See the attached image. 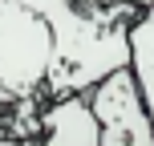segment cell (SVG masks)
Returning <instances> with one entry per match:
<instances>
[{
	"mask_svg": "<svg viewBox=\"0 0 154 146\" xmlns=\"http://www.w3.org/2000/svg\"><path fill=\"white\" fill-rule=\"evenodd\" d=\"M126 4H134L138 12H154V0H126Z\"/></svg>",
	"mask_w": 154,
	"mask_h": 146,
	"instance_id": "5",
	"label": "cell"
},
{
	"mask_svg": "<svg viewBox=\"0 0 154 146\" xmlns=\"http://www.w3.org/2000/svg\"><path fill=\"white\" fill-rule=\"evenodd\" d=\"M53 65V29L16 0H0V89L12 98L41 93Z\"/></svg>",
	"mask_w": 154,
	"mask_h": 146,
	"instance_id": "1",
	"label": "cell"
},
{
	"mask_svg": "<svg viewBox=\"0 0 154 146\" xmlns=\"http://www.w3.org/2000/svg\"><path fill=\"white\" fill-rule=\"evenodd\" d=\"M41 146H101V126L85 93L53 98L41 110Z\"/></svg>",
	"mask_w": 154,
	"mask_h": 146,
	"instance_id": "3",
	"label": "cell"
},
{
	"mask_svg": "<svg viewBox=\"0 0 154 146\" xmlns=\"http://www.w3.org/2000/svg\"><path fill=\"white\" fill-rule=\"evenodd\" d=\"M89 106L101 126V146H154V126L146 118L134 69H118L97 81L89 93Z\"/></svg>",
	"mask_w": 154,
	"mask_h": 146,
	"instance_id": "2",
	"label": "cell"
},
{
	"mask_svg": "<svg viewBox=\"0 0 154 146\" xmlns=\"http://www.w3.org/2000/svg\"><path fill=\"white\" fill-rule=\"evenodd\" d=\"M106 4H109V0H106Z\"/></svg>",
	"mask_w": 154,
	"mask_h": 146,
	"instance_id": "7",
	"label": "cell"
},
{
	"mask_svg": "<svg viewBox=\"0 0 154 146\" xmlns=\"http://www.w3.org/2000/svg\"><path fill=\"white\" fill-rule=\"evenodd\" d=\"M130 69H134V81H138L146 118L154 126V12H142L130 24Z\"/></svg>",
	"mask_w": 154,
	"mask_h": 146,
	"instance_id": "4",
	"label": "cell"
},
{
	"mask_svg": "<svg viewBox=\"0 0 154 146\" xmlns=\"http://www.w3.org/2000/svg\"><path fill=\"white\" fill-rule=\"evenodd\" d=\"M0 146H24L20 138H8V134H0Z\"/></svg>",
	"mask_w": 154,
	"mask_h": 146,
	"instance_id": "6",
	"label": "cell"
}]
</instances>
